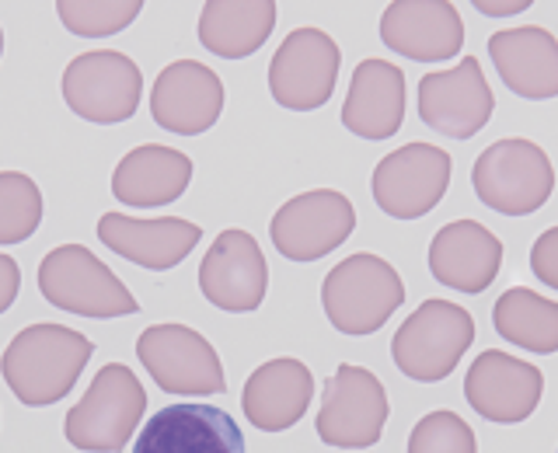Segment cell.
<instances>
[{
    "label": "cell",
    "mask_w": 558,
    "mask_h": 453,
    "mask_svg": "<svg viewBox=\"0 0 558 453\" xmlns=\"http://www.w3.org/2000/svg\"><path fill=\"white\" fill-rule=\"evenodd\" d=\"M496 331L520 348H531L537 356L558 353V301L541 296L527 286L506 290L493 307Z\"/></svg>",
    "instance_id": "obj_26"
},
{
    "label": "cell",
    "mask_w": 558,
    "mask_h": 453,
    "mask_svg": "<svg viewBox=\"0 0 558 453\" xmlns=\"http://www.w3.org/2000/svg\"><path fill=\"white\" fill-rule=\"evenodd\" d=\"M405 119V74L388 60H363L342 105V126L363 139H391Z\"/></svg>",
    "instance_id": "obj_22"
},
{
    "label": "cell",
    "mask_w": 558,
    "mask_h": 453,
    "mask_svg": "<svg viewBox=\"0 0 558 453\" xmlns=\"http://www.w3.org/2000/svg\"><path fill=\"white\" fill-rule=\"evenodd\" d=\"M502 266V241L478 220H453L429 244V272L436 283L461 293H485Z\"/></svg>",
    "instance_id": "obj_20"
},
{
    "label": "cell",
    "mask_w": 558,
    "mask_h": 453,
    "mask_svg": "<svg viewBox=\"0 0 558 453\" xmlns=\"http://www.w3.org/2000/svg\"><path fill=\"white\" fill-rule=\"evenodd\" d=\"M140 11H144L140 0H60L57 4L63 28L81 39H105L130 28Z\"/></svg>",
    "instance_id": "obj_28"
},
{
    "label": "cell",
    "mask_w": 558,
    "mask_h": 453,
    "mask_svg": "<svg viewBox=\"0 0 558 453\" xmlns=\"http://www.w3.org/2000/svg\"><path fill=\"white\" fill-rule=\"evenodd\" d=\"M475 8L488 17H510L531 8V0H475Z\"/></svg>",
    "instance_id": "obj_32"
},
{
    "label": "cell",
    "mask_w": 558,
    "mask_h": 453,
    "mask_svg": "<svg viewBox=\"0 0 558 453\" xmlns=\"http://www.w3.org/2000/svg\"><path fill=\"white\" fill-rule=\"evenodd\" d=\"M223 81L196 60H174L154 81L150 115L161 130L179 136H199L217 126L223 112Z\"/></svg>",
    "instance_id": "obj_16"
},
{
    "label": "cell",
    "mask_w": 558,
    "mask_h": 453,
    "mask_svg": "<svg viewBox=\"0 0 558 453\" xmlns=\"http://www.w3.org/2000/svg\"><path fill=\"white\" fill-rule=\"evenodd\" d=\"M488 57L499 81L513 95L531 101H548L558 95V42L548 28L523 25L506 28L488 39Z\"/></svg>",
    "instance_id": "obj_21"
},
{
    "label": "cell",
    "mask_w": 558,
    "mask_h": 453,
    "mask_svg": "<svg viewBox=\"0 0 558 453\" xmlns=\"http://www.w3.org/2000/svg\"><path fill=\"white\" fill-rule=\"evenodd\" d=\"M409 453H478V440L458 412H429L415 423Z\"/></svg>",
    "instance_id": "obj_29"
},
{
    "label": "cell",
    "mask_w": 558,
    "mask_h": 453,
    "mask_svg": "<svg viewBox=\"0 0 558 453\" xmlns=\"http://www.w3.org/2000/svg\"><path fill=\"white\" fill-rule=\"evenodd\" d=\"M342 52L322 28H293L269 63V95L290 112H314L328 105L339 81Z\"/></svg>",
    "instance_id": "obj_11"
},
{
    "label": "cell",
    "mask_w": 558,
    "mask_h": 453,
    "mask_svg": "<svg viewBox=\"0 0 558 453\" xmlns=\"http://www.w3.org/2000/svg\"><path fill=\"white\" fill-rule=\"evenodd\" d=\"M314 377L301 359H269L244 380L241 405L248 423L262 432H283L307 415Z\"/></svg>",
    "instance_id": "obj_23"
},
{
    "label": "cell",
    "mask_w": 558,
    "mask_h": 453,
    "mask_svg": "<svg viewBox=\"0 0 558 453\" xmlns=\"http://www.w3.org/2000/svg\"><path fill=\"white\" fill-rule=\"evenodd\" d=\"M356 231V209L336 188H311L276 209L269 237L290 261H318Z\"/></svg>",
    "instance_id": "obj_12"
},
{
    "label": "cell",
    "mask_w": 558,
    "mask_h": 453,
    "mask_svg": "<svg viewBox=\"0 0 558 453\" xmlns=\"http://www.w3.org/2000/svg\"><path fill=\"white\" fill-rule=\"evenodd\" d=\"M0 57H4V28H0Z\"/></svg>",
    "instance_id": "obj_33"
},
{
    "label": "cell",
    "mask_w": 558,
    "mask_h": 453,
    "mask_svg": "<svg viewBox=\"0 0 558 453\" xmlns=\"http://www.w3.org/2000/svg\"><path fill=\"white\" fill-rule=\"evenodd\" d=\"M95 356V342L66 325H28L11 339L0 356L11 394L28 408H46L74 391L87 359Z\"/></svg>",
    "instance_id": "obj_1"
},
{
    "label": "cell",
    "mask_w": 558,
    "mask_h": 453,
    "mask_svg": "<svg viewBox=\"0 0 558 453\" xmlns=\"http://www.w3.org/2000/svg\"><path fill=\"white\" fill-rule=\"evenodd\" d=\"M203 226L182 220V217H165V220H136L126 213H105L98 220V241L112 255L133 261L140 269L165 272L182 266L199 244Z\"/></svg>",
    "instance_id": "obj_19"
},
{
    "label": "cell",
    "mask_w": 558,
    "mask_h": 453,
    "mask_svg": "<svg viewBox=\"0 0 558 453\" xmlns=\"http://www.w3.org/2000/svg\"><path fill=\"white\" fill-rule=\"evenodd\" d=\"M39 290L57 310L77 318H126L140 310L122 279L84 244H60L39 261Z\"/></svg>",
    "instance_id": "obj_5"
},
{
    "label": "cell",
    "mask_w": 558,
    "mask_h": 453,
    "mask_svg": "<svg viewBox=\"0 0 558 453\" xmlns=\"http://www.w3.org/2000/svg\"><path fill=\"white\" fill-rule=\"evenodd\" d=\"M475 342V318L450 301H423L395 331L391 356L409 380L436 383L458 370L461 356Z\"/></svg>",
    "instance_id": "obj_6"
},
{
    "label": "cell",
    "mask_w": 558,
    "mask_h": 453,
    "mask_svg": "<svg viewBox=\"0 0 558 453\" xmlns=\"http://www.w3.org/2000/svg\"><path fill=\"white\" fill-rule=\"evenodd\" d=\"M136 356L165 394H223L227 377L217 348L189 325H150L140 331Z\"/></svg>",
    "instance_id": "obj_8"
},
{
    "label": "cell",
    "mask_w": 558,
    "mask_h": 453,
    "mask_svg": "<svg viewBox=\"0 0 558 453\" xmlns=\"http://www.w3.org/2000/svg\"><path fill=\"white\" fill-rule=\"evenodd\" d=\"M453 161L444 147L405 144L374 168V203L395 220H418L433 213L450 188Z\"/></svg>",
    "instance_id": "obj_10"
},
{
    "label": "cell",
    "mask_w": 558,
    "mask_h": 453,
    "mask_svg": "<svg viewBox=\"0 0 558 453\" xmlns=\"http://www.w3.org/2000/svg\"><path fill=\"white\" fill-rule=\"evenodd\" d=\"M192 182V161L174 147L144 144L133 147L112 174V196L122 206L150 209L168 206L185 196Z\"/></svg>",
    "instance_id": "obj_24"
},
{
    "label": "cell",
    "mask_w": 558,
    "mask_h": 453,
    "mask_svg": "<svg viewBox=\"0 0 558 453\" xmlns=\"http://www.w3.org/2000/svg\"><path fill=\"white\" fill-rule=\"evenodd\" d=\"M269 266L258 241L248 231H223L199 266V290L214 307L227 314H252L266 301Z\"/></svg>",
    "instance_id": "obj_15"
},
{
    "label": "cell",
    "mask_w": 558,
    "mask_h": 453,
    "mask_svg": "<svg viewBox=\"0 0 558 453\" xmlns=\"http://www.w3.org/2000/svg\"><path fill=\"white\" fill-rule=\"evenodd\" d=\"M272 25V0H209L199 11V42L214 57L244 60L266 46Z\"/></svg>",
    "instance_id": "obj_25"
},
{
    "label": "cell",
    "mask_w": 558,
    "mask_h": 453,
    "mask_svg": "<svg viewBox=\"0 0 558 453\" xmlns=\"http://www.w3.org/2000/svg\"><path fill=\"white\" fill-rule=\"evenodd\" d=\"M133 453H244V436L223 408L179 401L140 429Z\"/></svg>",
    "instance_id": "obj_18"
},
{
    "label": "cell",
    "mask_w": 558,
    "mask_h": 453,
    "mask_svg": "<svg viewBox=\"0 0 558 453\" xmlns=\"http://www.w3.org/2000/svg\"><path fill=\"white\" fill-rule=\"evenodd\" d=\"M475 196L502 217H527L551 199L555 168L534 139L506 136L478 154L471 168Z\"/></svg>",
    "instance_id": "obj_4"
},
{
    "label": "cell",
    "mask_w": 558,
    "mask_h": 453,
    "mask_svg": "<svg viewBox=\"0 0 558 453\" xmlns=\"http://www.w3.org/2000/svg\"><path fill=\"white\" fill-rule=\"evenodd\" d=\"M380 42L415 63L453 60L464 46L461 11L450 0H395L380 14Z\"/></svg>",
    "instance_id": "obj_17"
},
{
    "label": "cell",
    "mask_w": 558,
    "mask_h": 453,
    "mask_svg": "<svg viewBox=\"0 0 558 453\" xmlns=\"http://www.w3.org/2000/svg\"><path fill=\"white\" fill-rule=\"evenodd\" d=\"M531 269L545 286L558 290V226H548L531 248Z\"/></svg>",
    "instance_id": "obj_30"
},
{
    "label": "cell",
    "mask_w": 558,
    "mask_h": 453,
    "mask_svg": "<svg viewBox=\"0 0 558 453\" xmlns=\"http://www.w3.org/2000/svg\"><path fill=\"white\" fill-rule=\"evenodd\" d=\"M545 394V374L534 363L485 348L464 374V397L482 418L496 426H517L531 418Z\"/></svg>",
    "instance_id": "obj_14"
},
{
    "label": "cell",
    "mask_w": 558,
    "mask_h": 453,
    "mask_svg": "<svg viewBox=\"0 0 558 453\" xmlns=\"http://www.w3.org/2000/svg\"><path fill=\"white\" fill-rule=\"evenodd\" d=\"M401 304H405V283L398 269L371 252L342 258L322 286V307L331 328L342 335H374Z\"/></svg>",
    "instance_id": "obj_2"
},
{
    "label": "cell",
    "mask_w": 558,
    "mask_h": 453,
    "mask_svg": "<svg viewBox=\"0 0 558 453\" xmlns=\"http://www.w3.org/2000/svg\"><path fill=\"white\" fill-rule=\"evenodd\" d=\"M17 290H22V269L11 255H0V314L17 301Z\"/></svg>",
    "instance_id": "obj_31"
},
{
    "label": "cell",
    "mask_w": 558,
    "mask_h": 453,
    "mask_svg": "<svg viewBox=\"0 0 558 453\" xmlns=\"http://www.w3.org/2000/svg\"><path fill=\"white\" fill-rule=\"evenodd\" d=\"M147 412V391L140 377L122 363L101 366L87 394L63 418L70 446L87 453H119L140 429Z\"/></svg>",
    "instance_id": "obj_3"
},
{
    "label": "cell",
    "mask_w": 558,
    "mask_h": 453,
    "mask_svg": "<svg viewBox=\"0 0 558 453\" xmlns=\"http://www.w3.org/2000/svg\"><path fill=\"white\" fill-rule=\"evenodd\" d=\"M43 223V192L22 171H0V244H22Z\"/></svg>",
    "instance_id": "obj_27"
},
{
    "label": "cell",
    "mask_w": 558,
    "mask_h": 453,
    "mask_svg": "<svg viewBox=\"0 0 558 453\" xmlns=\"http://www.w3.org/2000/svg\"><path fill=\"white\" fill-rule=\"evenodd\" d=\"M388 391L384 383L363 370V366L342 363L336 374L325 380L322 412H318V436L322 443L336 450H366L377 446L384 426H388Z\"/></svg>",
    "instance_id": "obj_9"
},
{
    "label": "cell",
    "mask_w": 558,
    "mask_h": 453,
    "mask_svg": "<svg viewBox=\"0 0 558 453\" xmlns=\"http://www.w3.org/2000/svg\"><path fill=\"white\" fill-rule=\"evenodd\" d=\"M140 95H144V74L126 52H81L63 70V101L70 105V112L98 122V126H116V122L133 119L140 109Z\"/></svg>",
    "instance_id": "obj_7"
},
{
    "label": "cell",
    "mask_w": 558,
    "mask_h": 453,
    "mask_svg": "<svg viewBox=\"0 0 558 453\" xmlns=\"http://www.w3.org/2000/svg\"><path fill=\"white\" fill-rule=\"evenodd\" d=\"M415 105L418 119L429 130L450 139H471L493 119L496 98L482 74V63L475 57H464L453 70H433L418 81Z\"/></svg>",
    "instance_id": "obj_13"
}]
</instances>
